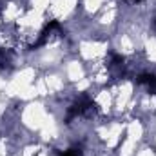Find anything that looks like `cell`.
I'll use <instances>...</instances> for the list:
<instances>
[{"label": "cell", "instance_id": "1", "mask_svg": "<svg viewBox=\"0 0 156 156\" xmlns=\"http://www.w3.org/2000/svg\"><path fill=\"white\" fill-rule=\"evenodd\" d=\"M138 83L147 85L153 93H156V76L154 75H142V76L138 78Z\"/></svg>", "mask_w": 156, "mask_h": 156}, {"label": "cell", "instance_id": "2", "mask_svg": "<svg viewBox=\"0 0 156 156\" xmlns=\"http://www.w3.org/2000/svg\"><path fill=\"white\" fill-rule=\"evenodd\" d=\"M62 156H80V149H69V151H66Z\"/></svg>", "mask_w": 156, "mask_h": 156}]
</instances>
